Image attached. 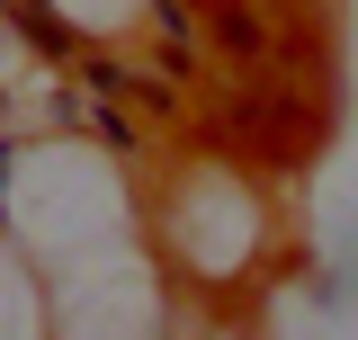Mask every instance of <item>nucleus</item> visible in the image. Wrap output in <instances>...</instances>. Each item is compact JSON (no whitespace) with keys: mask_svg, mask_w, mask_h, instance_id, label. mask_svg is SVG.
I'll use <instances>...</instances> for the list:
<instances>
[{"mask_svg":"<svg viewBox=\"0 0 358 340\" xmlns=\"http://www.w3.org/2000/svg\"><path fill=\"white\" fill-rule=\"evenodd\" d=\"M143 215H152L162 269L188 278V287H206V296L251 287L260 260H268V197L242 162H215V153L171 162V179L143 197Z\"/></svg>","mask_w":358,"mask_h":340,"instance_id":"f257e3e1","label":"nucleus"},{"mask_svg":"<svg viewBox=\"0 0 358 340\" xmlns=\"http://www.w3.org/2000/svg\"><path fill=\"white\" fill-rule=\"evenodd\" d=\"M36 18L54 36H72V45H117V36H134L152 18V0H36Z\"/></svg>","mask_w":358,"mask_h":340,"instance_id":"f03ea898","label":"nucleus"},{"mask_svg":"<svg viewBox=\"0 0 358 340\" xmlns=\"http://www.w3.org/2000/svg\"><path fill=\"white\" fill-rule=\"evenodd\" d=\"M0 340H45V296H36V260L0 233Z\"/></svg>","mask_w":358,"mask_h":340,"instance_id":"7ed1b4c3","label":"nucleus"}]
</instances>
